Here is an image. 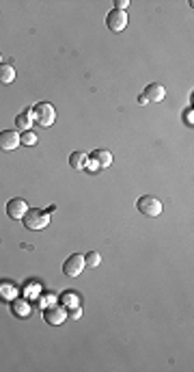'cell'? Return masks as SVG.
Returning a JSON list of instances; mask_svg holds the SVG:
<instances>
[{"instance_id":"9","label":"cell","mask_w":194,"mask_h":372,"mask_svg":"<svg viewBox=\"0 0 194 372\" xmlns=\"http://www.w3.org/2000/svg\"><path fill=\"white\" fill-rule=\"evenodd\" d=\"M143 95L147 97V102H162L164 95H166V89L162 85H158V83H151V85L145 87Z\"/></svg>"},{"instance_id":"8","label":"cell","mask_w":194,"mask_h":372,"mask_svg":"<svg viewBox=\"0 0 194 372\" xmlns=\"http://www.w3.org/2000/svg\"><path fill=\"white\" fill-rule=\"evenodd\" d=\"M20 145V134L15 130H3L0 132V152H13Z\"/></svg>"},{"instance_id":"17","label":"cell","mask_w":194,"mask_h":372,"mask_svg":"<svg viewBox=\"0 0 194 372\" xmlns=\"http://www.w3.org/2000/svg\"><path fill=\"white\" fill-rule=\"evenodd\" d=\"M80 316H82V310H80V307H76V310H71V314H69V318H71V320H78V318H80Z\"/></svg>"},{"instance_id":"4","label":"cell","mask_w":194,"mask_h":372,"mask_svg":"<svg viewBox=\"0 0 194 372\" xmlns=\"http://www.w3.org/2000/svg\"><path fill=\"white\" fill-rule=\"evenodd\" d=\"M82 270H85V256H82V253H73V256H69L65 260L63 273L67 277H78Z\"/></svg>"},{"instance_id":"10","label":"cell","mask_w":194,"mask_h":372,"mask_svg":"<svg viewBox=\"0 0 194 372\" xmlns=\"http://www.w3.org/2000/svg\"><path fill=\"white\" fill-rule=\"evenodd\" d=\"M89 158L93 160L99 169H106V167L113 165V154H110L108 150H95L93 154H89Z\"/></svg>"},{"instance_id":"14","label":"cell","mask_w":194,"mask_h":372,"mask_svg":"<svg viewBox=\"0 0 194 372\" xmlns=\"http://www.w3.org/2000/svg\"><path fill=\"white\" fill-rule=\"evenodd\" d=\"M99 262H101V256L97 251H89L85 256V266H89V268H97Z\"/></svg>"},{"instance_id":"5","label":"cell","mask_w":194,"mask_h":372,"mask_svg":"<svg viewBox=\"0 0 194 372\" xmlns=\"http://www.w3.org/2000/svg\"><path fill=\"white\" fill-rule=\"evenodd\" d=\"M106 26L113 33L125 31V26H127V13L125 11H119V9H113V11L106 15Z\"/></svg>"},{"instance_id":"18","label":"cell","mask_w":194,"mask_h":372,"mask_svg":"<svg viewBox=\"0 0 194 372\" xmlns=\"http://www.w3.org/2000/svg\"><path fill=\"white\" fill-rule=\"evenodd\" d=\"M183 117H186V123H188V126H192V108H188V111L183 113Z\"/></svg>"},{"instance_id":"12","label":"cell","mask_w":194,"mask_h":372,"mask_svg":"<svg viewBox=\"0 0 194 372\" xmlns=\"http://www.w3.org/2000/svg\"><path fill=\"white\" fill-rule=\"evenodd\" d=\"M89 162H91V158H89L87 152H73L71 156H69V165H71V169L85 171V169L89 167Z\"/></svg>"},{"instance_id":"3","label":"cell","mask_w":194,"mask_h":372,"mask_svg":"<svg viewBox=\"0 0 194 372\" xmlns=\"http://www.w3.org/2000/svg\"><path fill=\"white\" fill-rule=\"evenodd\" d=\"M136 208L141 210L145 216H160L162 214V202L158 197H151V195H145L136 202Z\"/></svg>"},{"instance_id":"19","label":"cell","mask_w":194,"mask_h":372,"mask_svg":"<svg viewBox=\"0 0 194 372\" xmlns=\"http://www.w3.org/2000/svg\"><path fill=\"white\" fill-rule=\"evenodd\" d=\"M138 104H149V102H147V97H145L143 93H141V95H138Z\"/></svg>"},{"instance_id":"20","label":"cell","mask_w":194,"mask_h":372,"mask_svg":"<svg viewBox=\"0 0 194 372\" xmlns=\"http://www.w3.org/2000/svg\"><path fill=\"white\" fill-rule=\"evenodd\" d=\"M0 63H3V57H0Z\"/></svg>"},{"instance_id":"11","label":"cell","mask_w":194,"mask_h":372,"mask_svg":"<svg viewBox=\"0 0 194 372\" xmlns=\"http://www.w3.org/2000/svg\"><path fill=\"white\" fill-rule=\"evenodd\" d=\"M33 123H35L33 108H26V111H22L20 115L15 117V126H17V130H22V132L31 130V128H33Z\"/></svg>"},{"instance_id":"13","label":"cell","mask_w":194,"mask_h":372,"mask_svg":"<svg viewBox=\"0 0 194 372\" xmlns=\"http://www.w3.org/2000/svg\"><path fill=\"white\" fill-rule=\"evenodd\" d=\"M15 80V67L7 65V63H0V83L3 85H11Z\"/></svg>"},{"instance_id":"7","label":"cell","mask_w":194,"mask_h":372,"mask_svg":"<svg viewBox=\"0 0 194 372\" xmlns=\"http://www.w3.org/2000/svg\"><path fill=\"white\" fill-rule=\"evenodd\" d=\"M65 318H67V312H65V307H61V305H50L43 310V320L52 327L63 325Z\"/></svg>"},{"instance_id":"15","label":"cell","mask_w":194,"mask_h":372,"mask_svg":"<svg viewBox=\"0 0 194 372\" xmlns=\"http://www.w3.org/2000/svg\"><path fill=\"white\" fill-rule=\"evenodd\" d=\"M37 141H39V139H37V134L33 130H26V132L20 134V143L22 145H29V147H31V145H37Z\"/></svg>"},{"instance_id":"6","label":"cell","mask_w":194,"mask_h":372,"mask_svg":"<svg viewBox=\"0 0 194 372\" xmlns=\"http://www.w3.org/2000/svg\"><path fill=\"white\" fill-rule=\"evenodd\" d=\"M26 212H29V204H26L22 197H15V199H11V202L7 204V216H9V219L22 221Z\"/></svg>"},{"instance_id":"16","label":"cell","mask_w":194,"mask_h":372,"mask_svg":"<svg viewBox=\"0 0 194 372\" xmlns=\"http://www.w3.org/2000/svg\"><path fill=\"white\" fill-rule=\"evenodd\" d=\"M127 7H129V0H117L115 3V9H119V11H125Z\"/></svg>"},{"instance_id":"1","label":"cell","mask_w":194,"mask_h":372,"mask_svg":"<svg viewBox=\"0 0 194 372\" xmlns=\"http://www.w3.org/2000/svg\"><path fill=\"white\" fill-rule=\"evenodd\" d=\"M24 228L31 230V232H39L43 228H48L50 223V212L39 210V208H29V212L24 214Z\"/></svg>"},{"instance_id":"2","label":"cell","mask_w":194,"mask_h":372,"mask_svg":"<svg viewBox=\"0 0 194 372\" xmlns=\"http://www.w3.org/2000/svg\"><path fill=\"white\" fill-rule=\"evenodd\" d=\"M33 117L35 121L43 126V128H50V126L57 121V111H54V106L50 102H39L33 106Z\"/></svg>"}]
</instances>
